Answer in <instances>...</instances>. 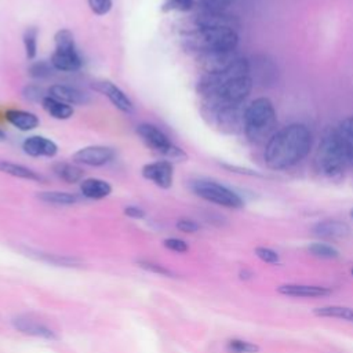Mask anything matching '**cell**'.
Here are the masks:
<instances>
[{"label": "cell", "instance_id": "6da1fadb", "mask_svg": "<svg viewBox=\"0 0 353 353\" xmlns=\"http://www.w3.org/2000/svg\"><path fill=\"white\" fill-rule=\"evenodd\" d=\"M312 132L305 124H290L270 137L265 148V163L272 170H285L298 164L309 153Z\"/></svg>", "mask_w": 353, "mask_h": 353}, {"label": "cell", "instance_id": "7a4b0ae2", "mask_svg": "<svg viewBox=\"0 0 353 353\" xmlns=\"http://www.w3.org/2000/svg\"><path fill=\"white\" fill-rule=\"evenodd\" d=\"M239 44V34L232 28H201L193 29L183 41V46L200 54L216 52V51H232Z\"/></svg>", "mask_w": 353, "mask_h": 353}, {"label": "cell", "instance_id": "3957f363", "mask_svg": "<svg viewBox=\"0 0 353 353\" xmlns=\"http://www.w3.org/2000/svg\"><path fill=\"white\" fill-rule=\"evenodd\" d=\"M314 163L317 171L328 179H338L343 175L347 159L336 130H327L323 134Z\"/></svg>", "mask_w": 353, "mask_h": 353}, {"label": "cell", "instance_id": "277c9868", "mask_svg": "<svg viewBox=\"0 0 353 353\" xmlns=\"http://www.w3.org/2000/svg\"><path fill=\"white\" fill-rule=\"evenodd\" d=\"M276 109L270 99L261 97L254 99L244 110L243 128L251 142H262L270 137L276 125Z\"/></svg>", "mask_w": 353, "mask_h": 353}, {"label": "cell", "instance_id": "5b68a950", "mask_svg": "<svg viewBox=\"0 0 353 353\" xmlns=\"http://www.w3.org/2000/svg\"><path fill=\"white\" fill-rule=\"evenodd\" d=\"M55 50L51 55V65L59 72H76L81 68L83 59L76 48L74 36L69 29H59L55 36Z\"/></svg>", "mask_w": 353, "mask_h": 353}, {"label": "cell", "instance_id": "8992f818", "mask_svg": "<svg viewBox=\"0 0 353 353\" xmlns=\"http://www.w3.org/2000/svg\"><path fill=\"white\" fill-rule=\"evenodd\" d=\"M190 188L196 196L210 203L233 210L241 208L244 205L243 199L234 190L229 189L228 186L219 182L211 179H196L192 182Z\"/></svg>", "mask_w": 353, "mask_h": 353}, {"label": "cell", "instance_id": "52a82bcc", "mask_svg": "<svg viewBox=\"0 0 353 353\" xmlns=\"http://www.w3.org/2000/svg\"><path fill=\"white\" fill-rule=\"evenodd\" d=\"M137 134L141 137V139L146 143L148 148L154 150L156 153L167 157V160H175V161H183L188 159V154L183 149L174 145L168 137L156 125L149 123H142L137 125Z\"/></svg>", "mask_w": 353, "mask_h": 353}, {"label": "cell", "instance_id": "ba28073f", "mask_svg": "<svg viewBox=\"0 0 353 353\" xmlns=\"http://www.w3.org/2000/svg\"><path fill=\"white\" fill-rule=\"evenodd\" d=\"M240 58L241 57L236 52V50L205 52L199 55V63L204 73L216 74L229 70Z\"/></svg>", "mask_w": 353, "mask_h": 353}, {"label": "cell", "instance_id": "9c48e42d", "mask_svg": "<svg viewBox=\"0 0 353 353\" xmlns=\"http://www.w3.org/2000/svg\"><path fill=\"white\" fill-rule=\"evenodd\" d=\"M114 157V150L109 146L103 145H90L76 150L72 154V160L76 164L90 165V167H101L110 163Z\"/></svg>", "mask_w": 353, "mask_h": 353}, {"label": "cell", "instance_id": "30bf717a", "mask_svg": "<svg viewBox=\"0 0 353 353\" xmlns=\"http://www.w3.org/2000/svg\"><path fill=\"white\" fill-rule=\"evenodd\" d=\"M141 174L161 189H170L174 182V165L170 160H157L142 167Z\"/></svg>", "mask_w": 353, "mask_h": 353}, {"label": "cell", "instance_id": "8fae6325", "mask_svg": "<svg viewBox=\"0 0 353 353\" xmlns=\"http://www.w3.org/2000/svg\"><path fill=\"white\" fill-rule=\"evenodd\" d=\"M92 90L102 94L103 97H106L110 103L117 108L120 112L123 113H132L134 112V103L132 101L128 98V95L120 88L117 87L114 83L109 81V80H98V81H94L91 84Z\"/></svg>", "mask_w": 353, "mask_h": 353}, {"label": "cell", "instance_id": "7c38bea8", "mask_svg": "<svg viewBox=\"0 0 353 353\" xmlns=\"http://www.w3.org/2000/svg\"><path fill=\"white\" fill-rule=\"evenodd\" d=\"M12 324L22 334L43 338V339H50V341L58 339V335L55 334V331H52L44 323L36 319H32L29 316H17L12 319Z\"/></svg>", "mask_w": 353, "mask_h": 353}, {"label": "cell", "instance_id": "4fadbf2b", "mask_svg": "<svg viewBox=\"0 0 353 353\" xmlns=\"http://www.w3.org/2000/svg\"><path fill=\"white\" fill-rule=\"evenodd\" d=\"M194 29L201 28H232L236 29L239 22L225 11H199L194 17Z\"/></svg>", "mask_w": 353, "mask_h": 353}, {"label": "cell", "instance_id": "5bb4252c", "mask_svg": "<svg viewBox=\"0 0 353 353\" xmlns=\"http://www.w3.org/2000/svg\"><path fill=\"white\" fill-rule=\"evenodd\" d=\"M22 149L30 157H54L58 153V145L43 135L28 137L22 143Z\"/></svg>", "mask_w": 353, "mask_h": 353}, {"label": "cell", "instance_id": "9a60e30c", "mask_svg": "<svg viewBox=\"0 0 353 353\" xmlns=\"http://www.w3.org/2000/svg\"><path fill=\"white\" fill-rule=\"evenodd\" d=\"M277 292L292 298H323L328 296L332 291L323 285L309 284H281L277 287Z\"/></svg>", "mask_w": 353, "mask_h": 353}, {"label": "cell", "instance_id": "2e32d148", "mask_svg": "<svg viewBox=\"0 0 353 353\" xmlns=\"http://www.w3.org/2000/svg\"><path fill=\"white\" fill-rule=\"evenodd\" d=\"M48 95L54 97L68 105H85L90 102V97L81 90L66 85V84H52L48 88Z\"/></svg>", "mask_w": 353, "mask_h": 353}, {"label": "cell", "instance_id": "e0dca14e", "mask_svg": "<svg viewBox=\"0 0 353 353\" xmlns=\"http://www.w3.org/2000/svg\"><path fill=\"white\" fill-rule=\"evenodd\" d=\"M4 117L19 131H32L40 124V120L34 113L22 109H7L4 112Z\"/></svg>", "mask_w": 353, "mask_h": 353}, {"label": "cell", "instance_id": "ac0fdd59", "mask_svg": "<svg viewBox=\"0 0 353 353\" xmlns=\"http://www.w3.org/2000/svg\"><path fill=\"white\" fill-rule=\"evenodd\" d=\"M80 192L91 200H101L112 193V185L101 178H85L80 182Z\"/></svg>", "mask_w": 353, "mask_h": 353}, {"label": "cell", "instance_id": "d6986e66", "mask_svg": "<svg viewBox=\"0 0 353 353\" xmlns=\"http://www.w3.org/2000/svg\"><path fill=\"white\" fill-rule=\"evenodd\" d=\"M349 232L350 229L345 222L335 219L321 221L313 226V233L321 239H341L347 236Z\"/></svg>", "mask_w": 353, "mask_h": 353}, {"label": "cell", "instance_id": "ffe728a7", "mask_svg": "<svg viewBox=\"0 0 353 353\" xmlns=\"http://www.w3.org/2000/svg\"><path fill=\"white\" fill-rule=\"evenodd\" d=\"M0 172L11 175L14 178H19V179H28V181H34V182H43L44 176L39 172H36L34 170L18 164V163H12L8 160H0Z\"/></svg>", "mask_w": 353, "mask_h": 353}, {"label": "cell", "instance_id": "44dd1931", "mask_svg": "<svg viewBox=\"0 0 353 353\" xmlns=\"http://www.w3.org/2000/svg\"><path fill=\"white\" fill-rule=\"evenodd\" d=\"M41 106L51 117H54L57 120H68L74 113V109L72 105H68V103H65L54 97H50V95H47L43 99Z\"/></svg>", "mask_w": 353, "mask_h": 353}, {"label": "cell", "instance_id": "7402d4cb", "mask_svg": "<svg viewBox=\"0 0 353 353\" xmlns=\"http://www.w3.org/2000/svg\"><path fill=\"white\" fill-rule=\"evenodd\" d=\"M54 174L65 181L66 183H76L81 182L84 176V171L79 167L76 163H68V161H58L52 165Z\"/></svg>", "mask_w": 353, "mask_h": 353}, {"label": "cell", "instance_id": "603a6c76", "mask_svg": "<svg viewBox=\"0 0 353 353\" xmlns=\"http://www.w3.org/2000/svg\"><path fill=\"white\" fill-rule=\"evenodd\" d=\"M313 314L317 317L327 319H339L349 323H353V307L341 306V305H328L313 309Z\"/></svg>", "mask_w": 353, "mask_h": 353}, {"label": "cell", "instance_id": "cb8c5ba5", "mask_svg": "<svg viewBox=\"0 0 353 353\" xmlns=\"http://www.w3.org/2000/svg\"><path fill=\"white\" fill-rule=\"evenodd\" d=\"M336 131H338V134H339L342 146H343V149H345L347 163H350L352 167H353V117L345 119V120L339 124V127L336 128Z\"/></svg>", "mask_w": 353, "mask_h": 353}, {"label": "cell", "instance_id": "d4e9b609", "mask_svg": "<svg viewBox=\"0 0 353 353\" xmlns=\"http://www.w3.org/2000/svg\"><path fill=\"white\" fill-rule=\"evenodd\" d=\"M37 197L44 203H50V204H55V205H70V204H74L79 201V197L74 193L61 192V190L40 192L37 194Z\"/></svg>", "mask_w": 353, "mask_h": 353}, {"label": "cell", "instance_id": "484cf974", "mask_svg": "<svg viewBox=\"0 0 353 353\" xmlns=\"http://www.w3.org/2000/svg\"><path fill=\"white\" fill-rule=\"evenodd\" d=\"M37 36H39V30L34 26L28 28L23 32L22 36V41H23V48H25V55L29 61L36 58L37 54Z\"/></svg>", "mask_w": 353, "mask_h": 353}, {"label": "cell", "instance_id": "4316f807", "mask_svg": "<svg viewBox=\"0 0 353 353\" xmlns=\"http://www.w3.org/2000/svg\"><path fill=\"white\" fill-rule=\"evenodd\" d=\"M307 250L312 255L323 259H334L339 256V251L327 243H313Z\"/></svg>", "mask_w": 353, "mask_h": 353}, {"label": "cell", "instance_id": "83f0119b", "mask_svg": "<svg viewBox=\"0 0 353 353\" xmlns=\"http://www.w3.org/2000/svg\"><path fill=\"white\" fill-rule=\"evenodd\" d=\"M229 353H258L259 346L256 343L243 341V339H230L226 343Z\"/></svg>", "mask_w": 353, "mask_h": 353}, {"label": "cell", "instance_id": "f1b7e54d", "mask_svg": "<svg viewBox=\"0 0 353 353\" xmlns=\"http://www.w3.org/2000/svg\"><path fill=\"white\" fill-rule=\"evenodd\" d=\"M52 70H55L51 65V62L47 61H36L29 68V74L34 79H47L52 74Z\"/></svg>", "mask_w": 353, "mask_h": 353}, {"label": "cell", "instance_id": "f546056e", "mask_svg": "<svg viewBox=\"0 0 353 353\" xmlns=\"http://www.w3.org/2000/svg\"><path fill=\"white\" fill-rule=\"evenodd\" d=\"M23 98L30 101V102H43V99L48 95L46 94V91L43 90L41 85H37V84H28L23 87Z\"/></svg>", "mask_w": 353, "mask_h": 353}, {"label": "cell", "instance_id": "4dcf8cb0", "mask_svg": "<svg viewBox=\"0 0 353 353\" xmlns=\"http://www.w3.org/2000/svg\"><path fill=\"white\" fill-rule=\"evenodd\" d=\"M37 258L58 265V266H76L80 262L74 258H69V256H58V255H52V254H44V252H37Z\"/></svg>", "mask_w": 353, "mask_h": 353}, {"label": "cell", "instance_id": "1f68e13d", "mask_svg": "<svg viewBox=\"0 0 353 353\" xmlns=\"http://www.w3.org/2000/svg\"><path fill=\"white\" fill-rule=\"evenodd\" d=\"M164 11H192L194 10V1L193 0H167L164 7Z\"/></svg>", "mask_w": 353, "mask_h": 353}, {"label": "cell", "instance_id": "d6a6232c", "mask_svg": "<svg viewBox=\"0 0 353 353\" xmlns=\"http://www.w3.org/2000/svg\"><path fill=\"white\" fill-rule=\"evenodd\" d=\"M113 6V0H88V7L95 15H106Z\"/></svg>", "mask_w": 353, "mask_h": 353}, {"label": "cell", "instance_id": "836d02e7", "mask_svg": "<svg viewBox=\"0 0 353 353\" xmlns=\"http://www.w3.org/2000/svg\"><path fill=\"white\" fill-rule=\"evenodd\" d=\"M255 255L262 261V262H266V263H279L280 262V256L279 254L272 250V248H268V247H256L255 248Z\"/></svg>", "mask_w": 353, "mask_h": 353}, {"label": "cell", "instance_id": "e575fe53", "mask_svg": "<svg viewBox=\"0 0 353 353\" xmlns=\"http://www.w3.org/2000/svg\"><path fill=\"white\" fill-rule=\"evenodd\" d=\"M138 265L148 270V272H152V273H156V274H160V276H167V277H171L172 276V272L167 268H164L163 265L160 263H156V262H152V261H139Z\"/></svg>", "mask_w": 353, "mask_h": 353}, {"label": "cell", "instance_id": "d590c367", "mask_svg": "<svg viewBox=\"0 0 353 353\" xmlns=\"http://www.w3.org/2000/svg\"><path fill=\"white\" fill-rule=\"evenodd\" d=\"M176 229L183 233H194L200 229V225L189 218H181L176 221Z\"/></svg>", "mask_w": 353, "mask_h": 353}, {"label": "cell", "instance_id": "8d00e7d4", "mask_svg": "<svg viewBox=\"0 0 353 353\" xmlns=\"http://www.w3.org/2000/svg\"><path fill=\"white\" fill-rule=\"evenodd\" d=\"M164 247L171 250V251H175V252H186L189 250L188 244L181 240V239H175V237H171V239H165L164 240Z\"/></svg>", "mask_w": 353, "mask_h": 353}, {"label": "cell", "instance_id": "74e56055", "mask_svg": "<svg viewBox=\"0 0 353 353\" xmlns=\"http://www.w3.org/2000/svg\"><path fill=\"white\" fill-rule=\"evenodd\" d=\"M124 214L128 216V218H132V219H142L145 218V211L137 205H128L124 208Z\"/></svg>", "mask_w": 353, "mask_h": 353}, {"label": "cell", "instance_id": "f35d334b", "mask_svg": "<svg viewBox=\"0 0 353 353\" xmlns=\"http://www.w3.org/2000/svg\"><path fill=\"white\" fill-rule=\"evenodd\" d=\"M6 139V132L3 130H0V141H4Z\"/></svg>", "mask_w": 353, "mask_h": 353}, {"label": "cell", "instance_id": "ab89813d", "mask_svg": "<svg viewBox=\"0 0 353 353\" xmlns=\"http://www.w3.org/2000/svg\"><path fill=\"white\" fill-rule=\"evenodd\" d=\"M350 216H352V218H353V210H352V211H350Z\"/></svg>", "mask_w": 353, "mask_h": 353}, {"label": "cell", "instance_id": "60d3db41", "mask_svg": "<svg viewBox=\"0 0 353 353\" xmlns=\"http://www.w3.org/2000/svg\"><path fill=\"white\" fill-rule=\"evenodd\" d=\"M350 273H352V276H353V268H352V269H350Z\"/></svg>", "mask_w": 353, "mask_h": 353}]
</instances>
